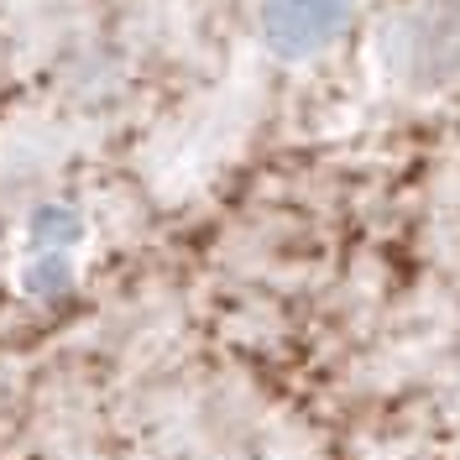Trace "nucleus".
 Wrapping results in <instances>:
<instances>
[{
	"mask_svg": "<svg viewBox=\"0 0 460 460\" xmlns=\"http://www.w3.org/2000/svg\"><path fill=\"white\" fill-rule=\"evenodd\" d=\"M350 5L356 0H261L257 5L261 48L272 58H283V63L319 58L350 22Z\"/></svg>",
	"mask_w": 460,
	"mask_h": 460,
	"instance_id": "1",
	"label": "nucleus"
}]
</instances>
